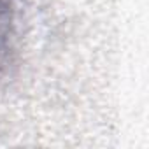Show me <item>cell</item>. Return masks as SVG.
<instances>
[{
	"label": "cell",
	"mask_w": 149,
	"mask_h": 149,
	"mask_svg": "<svg viewBox=\"0 0 149 149\" xmlns=\"http://www.w3.org/2000/svg\"><path fill=\"white\" fill-rule=\"evenodd\" d=\"M14 30V4L13 0H0V72H2Z\"/></svg>",
	"instance_id": "6da1fadb"
}]
</instances>
